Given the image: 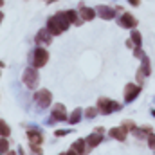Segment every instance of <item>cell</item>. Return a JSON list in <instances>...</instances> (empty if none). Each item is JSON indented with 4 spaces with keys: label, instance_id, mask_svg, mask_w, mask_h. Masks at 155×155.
<instances>
[{
    "label": "cell",
    "instance_id": "obj_6",
    "mask_svg": "<svg viewBox=\"0 0 155 155\" xmlns=\"http://www.w3.org/2000/svg\"><path fill=\"white\" fill-rule=\"evenodd\" d=\"M52 33L49 31V29H41V31H38V35H36V43H38V47H47L51 41H52Z\"/></svg>",
    "mask_w": 155,
    "mask_h": 155
},
{
    "label": "cell",
    "instance_id": "obj_11",
    "mask_svg": "<svg viewBox=\"0 0 155 155\" xmlns=\"http://www.w3.org/2000/svg\"><path fill=\"white\" fill-rule=\"evenodd\" d=\"M96 11H97V15H99L103 20H112V18H114V9H112V7L97 5V7H96Z\"/></svg>",
    "mask_w": 155,
    "mask_h": 155
},
{
    "label": "cell",
    "instance_id": "obj_24",
    "mask_svg": "<svg viewBox=\"0 0 155 155\" xmlns=\"http://www.w3.org/2000/svg\"><path fill=\"white\" fill-rule=\"evenodd\" d=\"M65 134H67V132H65V130H58V132H56V135H58V137H63V135H65Z\"/></svg>",
    "mask_w": 155,
    "mask_h": 155
},
{
    "label": "cell",
    "instance_id": "obj_18",
    "mask_svg": "<svg viewBox=\"0 0 155 155\" xmlns=\"http://www.w3.org/2000/svg\"><path fill=\"white\" fill-rule=\"evenodd\" d=\"M132 41H134L137 47H141V43H143V38H141V35H139L137 31H134V33H132Z\"/></svg>",
    "mask_w": 155,
    "mask_h": 155
},
{
    "label": "cell",
    "instance_id": "obj_23",
    "mask_svg": "<svg viewBox=\"0 0 155 155\" xmlns=\"http://www.w3.org/2000/svg\"><path fill=\"white\" fill-rule=\"evenodd\" d=\"M7 152V139L2 135V153H5Z\"/></svg>",
    "mask_w": 155,
    "mask_h": 155
},
{
    "label": "cell",
    "instance_id": "obj_20",
    "mask_svg": "<svg viewBox=\"0 0 155 155\" xmlns=\"http://www.w3.org/2000/svg\"><path fill=\"white\" fill-rule=\"evenodd\" d=\"M97 112H99L97 108H94V107H90V108H87V110H85V116H87V117H94L96 114H97Z\"/></svg>",
    "mask_w": 155,
    "mask_h": 155
},
{
    "label": "cell",
    "instance_id": "obj_21",
    "mask_svg": "<svg viewBox=\"0 0 155 155\" xmlns=\"http://www.w3.org/2000/svg\"><path fill=\"white\" fill-rule=\"evenodd\" d=\"M0 126H2V135H4V137H7V135H9V128H7L5 121H2V123H0Z\"/></svg>",
    "mask_w": 155,
    "mask_h": 155
},
{
    "label": "cell",
    "instance_id": "obj_10",
    "mask_svg": "<svg viewBox=\"0 0 155 155\" xmlns=\"http://www.w3.org/2000/svg\"><path fill=\"white\" fill-rule=\"evenodd\" d=\"M27 139H29L31 146H40L41 141H43V135L40 134L38 130H29V132H27Z\"/></svg>",
    "mask_w": 155,
    "mask_h": 155
},
{
    "label": "cell",
    "instance_id": "obj_17",
    "mask_svg": "<svg viewBox=\"0 0 155 155\" xmlns=\"http://www.w3.org/2000/svg\"><path fill=\"white\" fill-rule=\"evenodd\" d=\"M81 116H83L81 108H76V110L71 114V117H69V123H71V124H76V123H79V121H81Z\"/></svg>",
    "mask_w": 155,
    "mask_h": 155
},
{
    "label": "cell",
    "instance_id": "obj_22",
    "mask_svg": "<svg viewBox=\"0 0 155 155\" xmlns=\"http://www.w3.org/2000/svg\"><path fill=\"white\" fill-rule=\"evenodd\" d=\"M148 144H150V148H152V150H155V135H153V134H150V135H148Z\"/></svg>",
    "mask_w": 155,
    "mask_h": 155
},
{
    "label": "cell",
    "instance_id": "obj_12",
    "mask_svg": "<svg viewBox=\"0 0 155 155\" xmlns=\"http://www.w3.org/2000/svg\"><path fill=\"white\" fill-rule=\"evenodd\" d=\"M126 134H128V130H126L124 126H121V128H112V130H110V137H114L117 141H124V139H126Z\"/></svg>",
    "mask_w": 155,
    "mask_h": 155
},
{
    "label": "cell",
    "instance_id": "obj_8",
    "mask_svg": "<svg viewBox=\"0 0 155 155\" xmlns=\"http://www.w3.org/2000/svg\"><path fill=\"white\" fill-rule=\"evenodd\" d=\"M52 121L56 119V121H67V114H65V107L63 105H54L52 107V117H51ZM51 121V123H52Z\"/></svg>",
    "mask_w": 155,
    "mask_h": 155
},
{
    "label": "cell",
    "instance_id": "obj_13",
    "mask_svg": "<svg viewBox=\"0 0 155 155\" xmlns=\"http://www.w3.org/2000/svg\"><path fill=\"white\" fill-rule=\"evenodd\" d=\"M148 74H150V60L148 58H143V67L137 71V78L144 79V78H148Z\"/></svg>",
    "mask_w": 155,
    "mask_h": 155
},
{
    "label": "cell",
    "instance_id": "obj_25",
    "mask_svg": "<svg viewBox=\"0 0 155 155\" xmlns=\"http://www.w3.org/2000/svg\"><path fill=\"white\" fill-rule=\"evenodd\" d=\"M128 2H130L132 5H139V4H141V0H128Z\"/></svg>",
    "mask_w": 155,
    "mask_h": 155
},
{
    "label": "cell",
    "instance_id": "obj_5",
    "mask_svg": "<svg viewBox=\"0 0 155 155\" xmlns=\"http://www.w3.org/2000/svg\"><path fill=\"white\" fill-rule=\"evenodd\" d=\"M139 94H141V87H137V85H134V83H128V85L124 87V101H126V103L134 101Z\"/></svg>",
    "mask_w": 155,
    "mask_h": 155
},
{
    "label": "cell",
    "instance_id": "obj_16",
    "mask_svg": "<svg viewBox=\"0 0 155 155\" xmlns=\"http://www.w3.org/2000/svg\"><path fill=\"white\" fill-rule=\"evenodd\" d=\"M85 146H87V141L83 139H78L76 143H72V150L76 153H85Z\"/></svg>",
    "mask_w": 155,
    "mask_h": 155
},
{
    "label": "cell",
    "instance_id": "obj_7",
    "mask_svg": "<svg viewBox=\"0 0 155 155\" xmlns=\"http://www.w3.org/2000/svg\"><path fill=\"white\" fill-rule=\"evenodd\" d=\"M47 29H49L54 36H58V35L63 33V27H61V24H60V20H58L56 16H51V18H49V22H47Z\"/></svg>",
    "mask_w": 155,
    "mask_h": 155
},
{
    "label": "cell",
    "instance_id": "obj_1",
    "mask_svg": "<svg viewBox=\"0 0 155 155\" xmlns=\"http://www.w3.org/2000/svg\"><path fill=\"white\" fill-rule=\"evenodd\" d=\"M22 79H24V83H25L29 88H36V87H38V81H40L36 67L33 65V67L25 69V71H24V76H22Z\"/></svg>",
    "mask_w": 155,
    "mask_h": 155
},
{
    "label": "cell",
    "instance_id": "obj_19",
    "mask_svg": "<svg viewBox=\"0 0 155 155\" xmlns=\"http://www.w3.org/2000/svg\"><path fill=\"white\" fill-rule=\"evenodd\" d=\"M67 16H69V20L72 22V24H79L81 20H78V13L76 11H67Z\"/></svg>",
    "mask_w": 155,
    "mask_h": 155
},
{
    "label": "cell",
    "instance_id": "obj_15",
    "mask_svg": "<svg viewBox=\"0 0 155 155\" xmlns=\"http://www.w3.org/2000/svg\"><path fill=\"white\" fill-rule=\"evenodd\" d=\"M101 139H103V135H101V134H96V132H94V134H92V135H90V137L87 139V146H88V148H96V146H97V144L101 143Z\"/></svg>",
    "mask_w": 155,
    "mask_h": 155
},
{
    "label": "cell",
    "instance_id": "obj_2",
    "mask_svg": "<svg viewBox=\"0 0 155 155\" xmlns=\"http://www.w3.org/2000/svg\"><path fill=\"white\" fill-rule=\"evenodd\" d=\"M47 61H49V52H47L43 47H36L35 52H33V65H35L36 69H40V67H43Z\"/></svg>",
    "mask_w": 155,
    "mask_h": 155
},
{
    "label": "cell",
    "instance_id": "obj_4",
    "mask_svg": "<svg viewBox=\"0 0 155 155\" xmlns=\"http://www.w3.org/2000/svg\"><path fill=\"white\" fill-rule=\"evenodd\" d=\"M51 99H52V96H51L49 90H38L35 94V101H36V105H40V108L49 107L51 105Z\"/></svg>",
    "mask_w": 155,
    "mask_h": 155
},
{
    "label": "cell",
    "instance_id": "obj_3",
    "mask_svg": "<svg viewBox=\"0 0 155 155\" xmlns=\"http://www.w3.org/2000/svg\"><path fill=\"white\" fill-rule=\"evenodd\" d=\"M97 110L101 112V114H112V112H116L119 110V105H117L116 101H110V99H99V105H97Z\"/></svg>",
    "mask_w": 155,
    "mask_h": 155
},
{
    "label": "cell",
    "instance_id": "obj_9",
    "mask_svg": "<svg viewBox=\"0 0 155 155\" xmlns=\"http://www.w3.org/2000/svg\"><path fill=\"white\" fill-rule=\"evenodd\" d=\"M119 24H121L123 27H130V29H134V27L137 25V20H135V16H134V15H130V13H123V16H121V20H119Z\"/></svg>",
    "mask_w": 155,
    "mask_h": 155
},
{
    "label": "cell",
    "instance_id": "obj_14",
    "mask_svg": "<svg viewBox=\"0 0 155 155\" xmlns=\"http://www.w3.org/2000/svg\"><path fill=\"white\" fill-rule=\"evenodd\" d=\"M96 13H97L96 9H90V7H85V5L79 7V16H81L83 20H92V18L96 16Z\"/></svg>",
    "mask_w": 155,
    "mask_h": 155
}]
</instances>
